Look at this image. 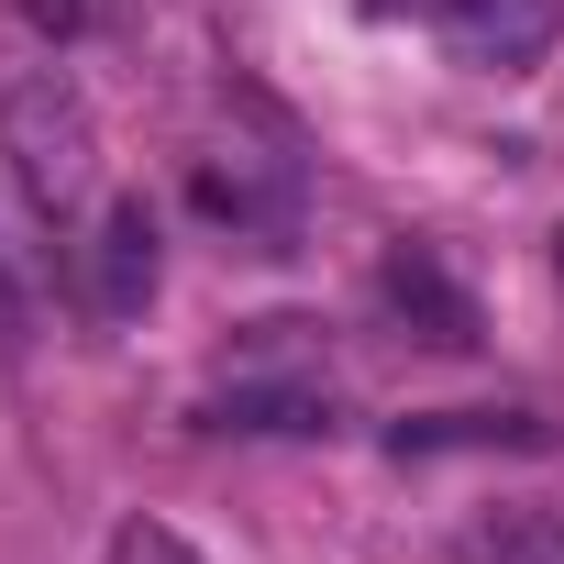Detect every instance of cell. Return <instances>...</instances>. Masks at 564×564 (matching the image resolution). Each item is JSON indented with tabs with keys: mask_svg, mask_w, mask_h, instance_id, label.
<instances>
[{
	"mask_svg": "<svg viewBox=\"0 0 564 564\" xmlns=\"http://www.w3.org/2000/svg\"><path fill=\"white\" fill-rule=\"evenodd\" d=\"M0 155H12V177H23V199H34L45 221H67V210L89 199V177H100V122H89L78 78L34 67V78L0 89Z\"/></svg>",
	"mask_w": 564,
	"mask_h": 564,
	"instance_id": "1",
	"label": "cell"
},
{
	"mask_svg": "<svg viewBox=\"0 0 564 564\" xmlns=\"http://www.w3.org/2000/svg\"><path fill=\"white\" fill-rule=\"evenodd\" d=\"M188 199L232 243H254V254H289L300 243V166L289 155H199L188 166Z\"/></svg>",
	"mask_w": 564,
	"mask_h": 564,
	"instance_id": "2",
	"label": "cell"
},
{
	"mask_svg": "<svg viewBox=\"0 0 564 564\" xmlns=\"http://www.w3.org/2000/svg\"><path fill=\"white\" fill-rule=\"evenodd\" d=\"M553 34H564V0H454V12H443V45H454V67H476V78L542 67Z\"/></svg>",
	"mask_w": 564,
	"mask_h": 564,
	"instance_id": "3",
	"label": "cell"
},
{
	"mask_svg": "<svg viewBox=\"0 0 564 564\" xmlns=\"http://www.w3.org/2000/svg\"><path fill=\"white\" fill-rule=\"evenodd\" d=\"M377 300L421 333V344H443V355H465L476 344V300L454 289V265L432 254V243H388V265H377Z\"/></svg>",
	"mask_w": 564,
	"mask_h": 564,
	"instance_id": "4",
	"label": "cell"
},
{
	"mask_svg": "<svg viewBox=\"0 0 564 564\" xmlns=\"http://www.w3.org/2000/svg\"><path fill=\"white\" fill-rule=\"evenodd\" d=\"M155 300V210L144 199H111L100 232H89V311L100 322H133Z\"/></svg>",
	"mask_w": 564,
	"mask_h": 564,
	"instance_id": "5",
	"label": "cell"
},
{
	"mask_svg": "<svg viewBox=\"0 0 564 564\" xmlns=\"http://www.w3.org/2000/svg\"><path fill=\"white\" fill-rule=\"evenodd\" d=\"M199 421L210 432H333V399L311 377H232L199 399Z\"/></svg>",
	"mask_w": 564,
	"mask_h": 564,
	"instance_id": "6",
	"label": "cell"
},
{
	"mask_svg": "<svg viewBox=\"0 0 564 564\" xmlns=\"http://www.w3.org/2000/svg\"><path fill=\"white\" fill-rule=\"evenodd\" d=\"M443 443H542L531 410H443V421H399V454H443Z\"/></svg>",
	"mask_w": 564,
	"mask_h": 564,
	"instance_id": "7",
	"label": "cell"
},
{
	"mask_svg": "<svg viewBox=\"0 0 564 564\" xmlns=\"http://www.w3.org/2000/svg\"><path fill=\"white\" fill-rule=\"evenodd\" d=\"M465 564H564V531H553V520H531V509H509V520L465 531Z\"/></svg>",
	"mask_w": 564,
	"mask_h": 564,
	"instance_id": "8",
	"label": "cell"
},
{
	"mask_svg": "<svg viewBox=\"0 0 564 564\" xmlns=\"http://www.w3.org/2000/svg\"><path fill=\"white\" fill-rule=\"evenodd\" d=\"M111 564H210L188 531H166V520H122L111 531Z\"/></svg>",
	"mask_w": 564,
	"mask_h": 564,
	"instance_id": "9",
	"label": "cell"
},
{
	"mask_svg": "<svg viewBox=\"0 0 564 564\" xmlns=\"http://www.w3.org/2000/svg\"><path fill=\"white\" fill-rule=\"evenodd\" d=\"M12 12H23L34 34H78V12H89V0H12Z\"/></svg>",
	"mask_w": 564,
	"mask_h": 564,
	"instance_id": "10",
	"label": "cell"
},
{
	"mask_svg": "<svg viewBox=\"0 0 564 564\" xmlns=\"http://www.w3.org/2000/svg\"><path fill=\"white\" fill-rule=\"evenodd\" d=\"M366 12H454V0H366Z\"/></svg>",
	"mask_w": 564,
	"mask_h": 564,
	"instance_id": "11",
	"label": "cell"
},
{
	"mask_svg": "<svg viewBox=\"0 0 564 564\" xmlns=\"http://www.w3.org/2000/svg\"><path fill=\"white\" fill-rule=\"evenodd\" d=\"M553 265H564V232H553Z\"/></svg>",
	"mask_w": 564,
	"mask_h": 564,
	"instance_id": "12",
	"label": "cell"
}]
</instances>
